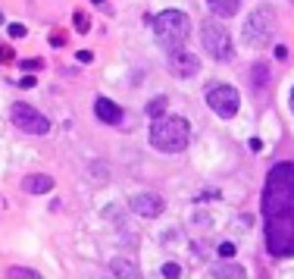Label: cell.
Masks as SVG:
<instances>
[{
    "label": "cell",
    "mask_w": 294,
    "mask_h": 279,
    "mask_svg": "<svg viewBox=\"0 0 294 279\" xmlns=\"http://www.w3.org/2000/svg\"><path fill=\"white\" fill-rule=\"evenodd\" d=\"M169 66H172V72L178 75V79H188V75H194L197 69H201V63H197V57L194 54H172L169 57Z\"/></svg>",
    "instance_id": "obj_10"
},
{
    "label": "cell",
    "mask_w": 294,
    "mask_h": 279,
    "mask_svg": "<svg viewBox=\"0 0 294 279\" xmlns=\"http://www.w3.org/2000/svg\"><path fill=\"white\" fill-rule=\"evenodd\" d=\"M50 188H54V179L44 176V173H31V176L22 179V191L25 194H47Z\"/></svg>",
    "instance_id": "obj_11"
},
{
    "label": "cell",
    "mask_w": 294,
    "mask_h": 279,
    "mask_svg": "<svg viewBox=\"0 0 294 279\" xmlns=\"http://www.w3.org/2000/svg\"><path fill=\"white\" fill-rule=\"evenodd\" d=\"M163 276L166 279H181V267L178 264H163Z\"/></svg>",
    "instance_id": "obj_18"
},
{
    "label": "cell",
    "mask_w": 294,
    "mask_h": 279,
    "mask_svg": "<svg viewBox=\"0 0 294 279\" xmlns=\"http://www.w3.org/2000/svg\"><path fill=\"white\" fill-rule=\"evenodd\" d=\"M250 151H257V154H260V151H263V141H260V138H250Z\"/></svg>",
    "instance_id": "obj_24"
},
{
    "label": "cell",
    "mask_w": 294,
    "mask_h": 279,
    "mask_svg": "<svg viewBox=\"0 0 294 279\" xmlns=\"http://www.w3.org/2000/svg\"><path fill=\"white\" fill-rule=\"evenodd\" d=\"M113 273H116L119 279H138L135 264H132V260H122V257H116V260H113Z\"/></svg>",
    "instance_id": "obj_15"
},
{
    "label": "cell",
    "mask_w": 294,
    "mask_h": 279,
    "mask_svg": "<svg viewBox=\"0 0 294 279\" xmlns=\"http://www.w3.org/2000/svg\"><path fill=\"white\" fill-rule=\"evenodd\" d=\"M94 113H97V120H103L107 125H116V123H122V107L113 104L110 97H97L94 100Z\"/></svg>",
    "instance_id": "obj_9"
},
{
    "label": "cell",
    "mask_w": 294,
    "mask_h": 279,
    "mask_svg": "<svg viewBox=\"0 0 294 279\" xmlns=\"http://www.w3.org/2000/svg\"><path fill=\"white\" fill-rule=\"evenodd\" d=\"M75 60H79V63H91L94 54H91V50H79V54H75Z\"/></svg>",
    "instance_id": "obj_22"
},
{
    "label": "cell",
    "mask_w": 294,
    "mask_h": 279,
    "mask_svg": "<svg viewBox=\"0 0 294 279\" xmlns=\"http://www.w3.org/2000/svg\"><path fill=\"white\" fill-rule=\"evenodd\" d=\"M91 3H103V0H91Z\"/></svg>",
    "instance_id": "obj_28"
},
{
    "label": "cell",
    "mask_w": 294,
    "mask_h": 279,
    "mask_svg": "<svg viewBox=\"0 0 294 279\" xmlns=\"http://www.w3.org/2000/svg\"><path fill=\"white\" fill-rule=\"evenodd\" d=\"M10 38H25V25L22 22H13L10 25Z\"/></svg>",
    "instance_id": "obj_21"
},
{
    "label": "cell",
    "mask_w": 294,
    "mask_h": 279,
    "mask_svg": "<svg viewBox=\"0 0 294 279\" xmlns=\"http://www.w3.org/2000/svg\"><path fill=\"white\" fill-rule=\"evenodd\" d=\"M166 104H169V97H166V94L153 97L150 104H147V116H150V120H160V116L166 113Z\"/></svg>",
    "instance_id": "obj_16"
},
{
    "label": "cell",
    "mask_w": 294,
    "mask_h": 279,
    "mask_svg": "<svg viewBox=\"0 0 294 279\" xmlns=\"http://www.w3.org/2000/svg\"><path fill=\"white\" fill-rule=\"evenodd\" d=\"M206 3H210L213 16H219V19H232V16L238 13L241 0H206Z\"/></svg>",
    "instance_id": "obj_13"
},
{
    "label": "cell",
    "mask_w": 294,
    "mask_h": 279,
    "mask_svg": "<svg viewBox=\"0 0 294 279\" xmlns=\"http://www.w3.org/2000/svg\"><path fill=\"white\" fill-rule=\"evenodd\" d=\"M291 113H294V91H291Z\"/></svg>",
    "instance_id": "obj_27"
},
{
    "label": "cell",
    "mask_w": 294,
    "mask_h": 279,
    "mask_svg": "<svg viewBox=\"0 0 294 279\" xmlns=\"http://www.w3.org/2000/svg\"><path fill=\"white\" fill-rule=\"evenodd\" d=\"M153 31H157V41L172 54H181V44L191 35V19H188L181 10H166L153 19Z\"/></svg>",
    "instance_id": "obj_3"
},
{
    "label": "cell",
    "mask_w": 294,
    "mask_h": 279,
    "mask_svg": "<svg viewBox=\"0 0 294 279\" xmlns=\"http://www.w3.org/2000/svg\"><path fill=\"white\" fill-rule=\"evenodd\" d=\"M266 248L275 257H294V163H275L263 185Z\"/></svg>",
    "instance_id": "obj_1"
},
{
    "label": "cell",
    "mask_w": 294,
    "mask_h": 279,
    "mask_svg": "<svg viewBox=\"0 0 294 279\" xmlns=\"http://www.w3.org/2000/svg\"><path fill=\"white\" fill-rule=\"evenodd\" d=\"M0 25H3V13H0Z\"/></svg>",
    "instance_id": "obj_29"
},
{
    "label": "cell",
    "mask_w": 294,
    "mask_h": 279,
    "mask_svg": "<svg viewBox=\"0 0 294 279\" xmlns=\"http://www.w3.org/2000/svg\"><path fill=\"white\" fill-rule=\"evenodd\" d=\"M213 279H247V270L241 264H219L213 270Z\"/></svg>",
    "instance_id": "obj_14"
},
{
    "label": "cell",
    "mask_w": 294,
    "mask_h": 279,
    "mask_svg": "<svg viewBox=\"0 0 294 279\" xmlns=\"http://www.w3.org/2000/svg\"><path fill=\"white\" fill-rule=\"evenodd\" d=\"M132 210H135L138 217L153 219V217L163 214V198H160V194H153V191H138V194H132Z\"/></svg>",
    "instance_id": "obj_8"
},
{
    "label": "cell",
    "mask_w": 294,
    "mask_h": 279,
    "mask_svg": "<svg viewBox=\"0 0 294 279\" xmlns=\"http://www.w3.org/2000/svg\"><path fill=\"white\" fill-rule=\"evenodd\" d=\"M206 104H210V110H213L216 116L232 120V116L238 113L241 97H238V91L232 88V85H213L210 91H206Z\"/></svg>",
    "instance_id": "obj_7"
},
{
    "label": "cell",
    "mask_w": 294,
    "mask_h": 279,
    "mask_svg": "<svg viewBox=\"0 0 294 279\" xmlns=\"http://www.w3.org/2000/svg\"><path fill=\"white\" fill-rule=\"evenodd\" d=\"M250 82H254L257 94H263V91L272 85V66L269 63H257L254 69H250Z\"/></svg>",
    "instance_id": "obj_12"
},
{
    "label": "cell",
    "mask_w": 294,
    "mask_h": 279,
    "mask_svg": "<svg viewBox=\"0 0 294 279\" xmlns=\"http://www.w3.org/2000/svg\"><path fill=\"white\" fill-rule=\"evenodd\" d=\"M201 38H204V47L213 60H229L232 57V38L219 19H206L201 25Z\"/></svg>",
    "instance_id": "obj_5"
},
{
    "label": "cell",
    "mask_w": 294,
    "mask_h": 279,
    "mask_svg": "<svg viewBox=\"0 0 294 279\" xmlns=\"http://www.w3.org/2000/svg\"><path fill=\"white\" fill-rule=\"evenodd\" d=\"M6 279H44V276L29 270V267H10V270H6Z\"/></svg>",
    "instance_id": "obj_17"
},
{
    "label": "cell",
    "mask_w": 294,
    "mask_h": 279,
    "mask_svg": "<svg viewBox=\"0 0 294 279\" xmlns=\"http://www.w3.org/2000/svg\"><path fill=\"white\" fill-rule=\"evenodd\" d=\"M191 138V125L181 116H160L150 129V145L163 154H181Z\"/></svg>",
    "instance_id": "obj_2"
},
{
    "label": "cell",
    "mask_w": 294,
    "mask_h": 279,
    "mask_svg": "<svg viewBox=\"0 0 294 279\" xmlns=\"http://www.w3.org/2000/svg\"><path fill=\"white\" fill-rule=\"evenodd\" d=\"M272 31H275V13L269 6H257V10L247 16L244 29H241V38H244V44H250V47H266L272 41Z\"/></svg>",
    "instance_id": "obj_4"
},
{
    "label": "cell",
    "mask_w": 294,
    "mask_h": 279,
    "mask_svg": "<svg viewBox=\"0 0 294 279\" xmlns=\"http://www.w3.org/2000/svg\"><path fill=\"white\" fill-rule=\"evenodd\" d=\"M216 251H219V257H232V254H235V245H232V242H222Z\"/></svg>",
    "instance_id": "obj_20"
},
{
    "label": "cell",
    "mask_w": 294,
    "mask_h": 279,
    "mask_svg": "<svg viewBox=\"0 0 294 279\" xmlns=\"http://www.w3.org/2000/svg\"><path fill=\"white\" fill-rule=\"evenodd\" d=\"M22 69H29V72L41 69V60H22Z\"/></svg>",
    "instance_id": "obj_23"
},
{
    "label": "cell",
    "mask_w": 294,
    "mask_h": 279,
    "mask_svg": "<svg viewBox=\"0 0 294 279\" xmlns=\"http://www.w3.org/2000/svg\"><path fill=\"white\" fill-rule=\"evenodd\" d=\"M19 85H22V88H31V85H34V75H25V79L19 82Z\"/></svg>",
    "instance_id": "obj_25"
},
{
    "label": "cell",
    "mask_w": 294,
    "mask_h": 279,
    "mask_svg": "<svg viewBox=\"0 0 294 279\" xmlns=\"http://www.w3.org/2000/svg\"><path fill=\"white\" fill-rule=\"evenodd\" d=\"M88 29H91L88 16H85V13H75V31H82V35H85V31H88Z\"/></svg>",
    "instance_id": "obj_19"
},
{
    "label": "cell",
    "mask_w": 294,
    "mask_h": 279,
    "mask_svg": "<svg viewBox=\"0 0 294 279\" xmlns=\"http://www.w3.org/2000/svg\"><path fill=\"white\" fill-rule=\"evenodd\" d=\"M10 120L19 125L22 132H29V135H47L50 132V120L44 113H38L34 107H29V104H13Z\"/></svg>",
    "instance_id": "obj_6"
},
{
    "label": "cell",
    "mask_w": 294,
    "mask_h": 279,
    "mask_svg": "<svg viewBox=\"0 0 294 279\" xmlns=\"http://www.w3.org/2000/svg\"><path fill=\"white\" fill-rule=\"evenodd\" d=\"M10 57H13L10 50H6V47H0V60H10Z\"/></svg>",
    "instance_id": "obj_26"
}]
</instances>
